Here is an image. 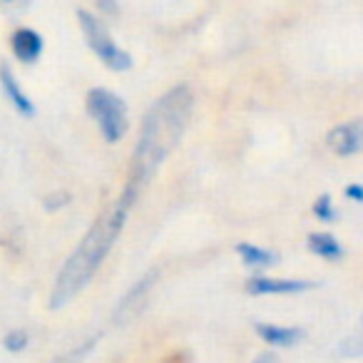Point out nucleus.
<instances>
[{
  "label": "nucleus",
  "mask_w": 363,
  "mask_h": 363,
  "mask_svg": "<svg viewBox=\"0 0 363 363\" xmlns=\"http://www.w3.org/2000/svg\"><path fill=\"white\" fill-rule=\"evenodd\" d=\"M6 348L8 351H13V353H18V351H23V348L28 346V333L26 331H11L6 336Z\"/></svg>",
  "instance_id": "nucleus-16"
},
{
  "label": "nucleus",
  "mask_w": 363,
  "mask_h": 363,
  "mask_svg": "<svg viewBox=\"0 0 363 363\" xmlns=\"http://www.w3.org/2000/svg\"><path fill=\"white\" fill-rule=\"evenodd\" d=\"M308 249L321 259H328V262H336V259L343 257V247L331 234H311L308 237Z\"/></svg>",
  "instance_id": "nucleus-11"
},
{
  "label": "nucleus",
  "mask_w": 363,
  "mask_h": 363,
  "mask_svg": "<svg viewBox=\"0 0 363 363\" xmlns=\"http://www.w3.org/2000/svg\"><path fill=\"white\" fill-rule=\"evenodd\" d=\"M336 353L343 358H358L363 356V318L361 323H358V331L351 333L348 338H343L341 343L336 346Z\"/></svg>",
  "instance_id": "nucleus-13"
},
{
  "label": "nucleus",
  "mask_w": 363,
  "mask_h": 363,
  "mask_svg": "<svg viewBox=\"0 0 363 363\" xmlns=\"http://www.w3.org/2000/svg\"><path fill=\"white\" fill-rule=\"evenodd\" d=\"M237 252H239V257L244 259V264H247V267H254V269H267L277 262V254L269 252V249L254 247V244H239Z\"/></svg>",
  "instance_id": "nucleus-12"
},
{
  "label": "nucleus",
  "mask_w": 363,
  "mask_h": 363,
  "mask_svg": "<svg viewBox=\"0 0 363 363\" xmlns=\"http://www.w3.org/2000/svg\"><path fill=\"white\" fill-rule=\"evenodd\" d=\"M257 333L272 346H294L296 341H301L303 331L301 328H289V326H274V323H257Z\"/></svg>",
  "instance_id": "nucleus-10"
},
{
  "label": "nucleus",
  "mask_w": 363,
  "mask_h": 363,
  "mask_svg": "<svg viewBox=\"0 0 363 363\" xmlns=\"http://www.w3.org/2000/svg\"><path fill=\"white\" fill-rule=\"evenodd\" d=\"M87 112H90L92 120L97 122L102 137H105L110 145L120 140V137H125L127 127H130L125 100L117 97L115 92L105 90V87H92V90L87 92Z\"/></svg>",
  "instance_id": "nucleus-3"
},
{
  "label": "nucleus",
  "mask_w": 363,
  "mask_h": 363,
  "mask_svg": "<svg viewBox=\"0 0 363 363\" xmlns=\"http://www.w3.org/2000/svg\"><path fill=\"white\" fill-rule=\"evenodd\" d=\"M135 199L122 194V199L110 209L107 214H102L92 229L85 234V239L80 242V247L72 252V257L65 262V267L57 274L55 289H52L50 306H65L75 294H80L82 289L90 284V279L95 277V272L100 269V264L105 262V257L110 254L115 239L120 237L122 227H125L127 212H130Z\"/></svg>",
  "instance_id": "nucleus-2"
},
{
  "label": "nucleus",
  "mask_w": 363,
  "mask_h": 363,
  "mask_svg": "<svg viewBox=\"0 0 363 363\" xmlns=\"http://www.w3.org/2000/svg\"><path fill=\"white\" fill-rule=\"evenodd\" d=\"M313 214H316L321 222H333L336 219V209H333V202L328 194H321V197L316 199V204H313Z\"/></svg>",
  "instance_id": "nucleus-14"
},
{
  "label": "nucleus",
  "mask_w": 363,
  "mask_h": 363,
  "mask_svg": "<svg viewBox=\"0 0 363 363\" xmlns=\"http://www.w3.org/2000/svg\"><path fill=\"white\" fill-rule=\"evenodd\" d=\"M192 107L194 97L187 85L172 87L167 95H162L150 107L145 122H142L140 142H137L135 155H132L130 184H127L125 194L135 199L142 184L155 174V169L164 162V157L179 145L182 135L187 130Z\"/></svg>",
  "instance_id": "nucleus-1"
},
{
  "label": "nucleus",
  "mask_w": 363,
  "mask_h": 363,
  "mask_svg": "<svg viewBox=\"0 0 363 363\" xmlns=\"http://www.w3.org/2000/svg\"><path fill=\"white\" fill-rule=\"evenodd\" d=\"M313 289L311 281H301V279H272V277H254L249 279L247 291L254 296H267V294H298Z\"/></svg>",
  "instance_id": "nucleus-6"
},
{
  "label": "nucleus",
  "mask_w": 363,
  "mask_h": 363,
  "mask_svg": "<svg viewBox=\"0 0 363 363\" xmlns=\"http://www.w3.org/2000/svg\"><path fill=\"white\" fill-rule=\"evenodd\" d=\"M13 52H16L21 62L33 65L43 55V38L35 30H30V28H21L13 35Z\"/></svg>",
  "instance_id": "nucleus-8"
},
{
  "label": "nucleus",
  "mask_w": 363,
  "mask_h": 363,
  "mask_svg": "<svg viewBox=\"0 0 363 363\" xmlns=\"http://www.w3.org/2000/svg\"><path fill=\"white\" fill-rule=\"evenodd\" d=\"M155 277H157V272H150L145 279H140V281L132 286V291L127 294L125 298L120 301V306L115 308V321L117 323H127V321H132V318L140 313V308H142V301H145V296H147V291L152 289V284H155Z\"/></svg>",
  "instance_id": "nucleus-7"
},
{
  "label": "nucleus",
  "mask_w": 363,
  "mask_h": 363,
  "mask_svg": "<svg viewBox=\"0 0 363 363\" xmlns=\"http://www.w3.org/2000/svg\"><path fill=\"white\" fill-rule=\"evenodd\" d=\"M92 346H95V338H90V341H85L80 348H75V351H70L67 356H62V358H57L55 363H80L82 358L87 356V353L92 351Z\"/></svg>",
  "instance_id": "nucleus-15"
},
{
  "label": "nucleus",
  "mask_w": 363,
  "mask_h": 363,
  "mask_svg": "<svg viewBox=\"0 0 363 363\" xmlns=\"http://www.w3.org/2000/svg\"><path fill=\"white\" fill-rule=\"evenodd\" d=\"M77 21H80L82 33H85L87 45L92 48V52H95L110 70H117V72L130 70L132 67L130 52H125L115 40H112L110 30H107V26L100 21V18H95L90 11H85V8H77Z\"/></svg>",
  "instance_id": "nucleus-4"
},
{
  "label": "nucleus",
  "mask_w": 363,
  "mask_h": 363,
  "mask_svg": "<svg viewBox=\"0 0 363 363\" xmlns=\"http://www.w3.org/2000/svg\"><path fill=\"white\" fill-rule=\"evenodd\" d=\"M326 142L331 147V152H336L338 157H351L363 152V120H351L336 125L326 135Z\"/></svg>",
  "instance_id": "nucleus-5"
},
{
  "label": "nucleus",
  "mask_w": 363,
  "mask_h": 363,
  "mask_svg": "<svg viewBox=\"0 0 363 363\" xmlns=\"http://www.w3.org/2000/svg\"><path fill=\"white\" fill-rule=\"evenodd\" d=\"M346 197L356 199V202H363V187L361 184H348L346 187Z\"/></svg>",
  "instance_id": "nucleus-17"
},
{
  "label": "nucleus",
  "mask_w": 363,
  "mask_h": 363,
  "mask_svg": "<svg viewBox=\"0 0 363 363\" xmlns=\"http://www.w3.org/2000/svg\"><path fill=\"white\" fill-rule=\"evenodd\" d=\"M254 363H277V358H274L272 353H264V356H259Z\"/></svg>",
  "instance_id": "nucleus-18"
},
{
  "label": "nucleus",
  "mask_w": 363,
  "mask_h": 363,
  "mask_svg": "<svg viewBox=\"0 0 363 363\" xmlns=\"http://www.w3.org/2000/svg\"><path fill=\"white\" fill-rule=\"evenodd\" d=\"M0 80H3V90H6L8 100L16 105V110L21 112L23 117H33V115H35V105H33V102L28 100L26 92L18 87L16 77H13V72H11V67H8V65L0 67Z\"/></svg>",
  "instance_id": "nucleus-9"
}]
</instances>
